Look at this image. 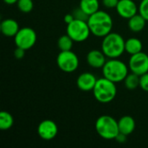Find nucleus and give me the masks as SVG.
<instances>
[{
    "mask_svg": "<svg viewBox=\"0 0 148 148\" xmlns=\"http://www.w3.org/2000/svg\"><path fill=\"white\" fill-rule=\"evenodd\" d=\"M147 22V21L140 13H137L136 15H134V16L128 19L127 25L131 31L134 33H138L144 29V28L146 27Z\"/></svg>",
    "mask_w": 148,
    "mask_h": 148,
    "instance_id": "nucleus-16",
    "label": "nucleus"
},
{
    "mask_svg": "<svg viewBox=\"0 0 148 148\" xmlns=\"http://www.w3.org/2000/svg\"><path fill=\"white\" fill-rule=\"evenodd\" d=\"M143 45L140 39L135 37H130L126 40L125 42V51L129 55H135L142 51Z\"/></svg>",
    "mask_w": 148,
    "mask_h": 148,
    "instance_id": "nucleus-17",
    "label": "nucleus"
},
{
    "mask_svg": "<svg viewBox=\"0 0 148 148\" xmlns=\"http://www.w3.org/2000/svg\"><path fill=\"white\" fill-rule=\"evenodd\" d=\"M18 23L11 18H7L2 21L0 24V30L2 34L8 37H14L19 30Z\"/></svg>",
    "mask_w": 148,
    "mask_h": 148,
    "instance_id": "nucleus-14",
    "label": "nucleus"
},
{
    "mask_svg": "<svg viewBox=\"0 0 148 148\" xmlns=\"http://www.w3.org/2000/svg\"><path fill=\"white\" fill-rule=\"evenodd\" d=\"M139 13L148 21V0H141L139 5Z\"/></svg>",
    "mask_w": 148,
    "mask_h": 148,
    "instance_id": "nucleus-23",
    "label": "nucleus"
},
{
    "mask_svg": "<svg viewBox=\"0 0 148 148\" xmlns=\"http://www.w3.org/2000/svg\"><path fill=\"white\" fill-rule=\"evenodd\" d=\"M36 33L32 28L23 27L19 29L18 32L14 36V42L16 47L28 50L36 44Z\"/></svg>",
    "mask_w": 148,
    "mask_h": 148,
    "instance_id": "nucleus-8",
    "label": "nucleus"
},
{
    "mask_svg": "<svg viewBox=\"0 0 148 148\" xmlns=\"http://www.w3.org/2000/svg\"><path fill=\"white\" fill-rule=\"evenodd\" d=\"M38 136L44 140H51L58 134V127L52 120H44L37 127Z\"/></svg>",
    "mask_w": 148,
    "mask_h": 148,
    "instance_id": "nucleus-10",
    "label": "nucleus"
},
{
    "mask_svg": "<svg viewBox=\"0 0 148 148\" xmlns=\"http://www.w3.org/2000/svg\"><path fill=\"white\" fill-rule=\"evenodd\" d=\"M103 76L114 83L124 82L129 74V68L124 62L118 58H111L107 60L102 67Z\"/></svg>",
    "mask_w": 148,
    "mask_h": 148,
    "instance_id": "nucleus-3",
    "label": "nucleus"
},
{
    "mask_svg": "<svg viewBox=\"0 0 148 148\" xmlns=\"http://www.w3.org/2000/svg\"><path fill=\"white\" fill-rule=\"evenodd\" d=\"M115 9L121 17L127 20L139 12V7L134 0H119Z\"/></svg>",
    "mask_w": 148,
    "mask_h": 148,
    "instance_id": "nucleus-11",
    "label": "nucleus"
},
{
    "mask_svg": "<svg viewBox=\"0 0 148 148\" xmlns=\"http://www.w3.org/2000/svg\"><path fill=\"white\" fill-rule=\"evenodd\" d=\"M72 14H73L75 19L83 20V21H87V22H88V17H89V16L87 13H85L80 7H78L77 9H75L74 11L72 12Z\"/></svg>",
    "mask_w": 148,
    "mask_h": 148,
    "instance_id": "nucleus-24",
    "label": "nucleus"
},
{
    "mask_svg": "<svg viewBox=\"0 0 148 148\" xmlns=\"http://www.w3.org/2000/svg\"><path fill=\"white\" fill-rule=\"evenodd\" d=\"M79 7L88 16L95 13L100 9L99 0H81Z\"/></svg>",
    "mask_w": 148,
    "mask_h": 148,
    "instance_id": "nucleus-18",
    "label": "nucleus"
},
{
    "mask_svg": "<svg viewBox=\"0 0 148 148\" xmlns=\"http://www.w3.org/2000/svg\"><path fill=\"white\" fill-rule=\"evenodd\" d=\"M91 34L97 37H104L113 29V18L111 16L104 11L99 10L95 13L89 16L88 20Z\"/></svg>",
    "mask_w": 148,
    "mask_h": 148,
    "instance_id": "nucleus-1",
    "label": "nucleus"
},
{
    "mask_svg": "<svg viewBox=\"0 0 148 148\" xmlns=\"http://www.w3.org/2000/svg\"><path fill=\"white\" fill-rule=\"evenodd\" d=\"M129 70L138 75L148 73V55L141 51L135 55H132L128 61Z\"/></svg>",
    "mask_w": 148,
    "mask_h": 148,
    "instance_id": "nucleus-9",
    "label": "nucleus"
},
{
    "mask_svg": "<svg viewBox=\"0 0 148 148\" xmlns=\"http://www.w3.org/2000/svg\"><path fill=\"white\" fill-rule=\"evenodd\" d=\"M73 44H74V40L68 34L61 36L57 41V46L61 51L71 50L73 48Z\"/></svg>",
    "mask_w": 148,
    "mask_h": 148,
    "instance_id": "nucleus-20",
    "label": "nucleus"
},
{
    "mask_svg": "<svg viewBox=\"0 0 148 148\" xmlns=\"http://www.w3.org/2000/svg\"><path fill=\"white\" fill-rule=\"evenodd\" d=\"M118 3H119V0H102V4L108 9L116 8Z\"/></svg>",
    "mask_w": 148,
    "mask_h": 148,
    "instance_id": "nucleus-26",
    "label": "nucleus"
},
{
    "mask_svg": "<svg viewBox=\"0 0 148 148\" xmlns=\"http://www.w3.org/2000/svg\"><path fill=\"white\" fill-rule=\"evenodd\" d=\"M66 34H68L74 42H82L89 37L91 31L87 21L75 19L73 22L67 24Z\"/></svg>",
    "mask_w": 148,
    "mask_h": 148,
    "instance_id": "nucleus-6",
    "label": "nucleus"
},
{
    "mask_svg": "<svg viewBox=\"0 0 148 148\" xmlns=\"http://www.w3.org/2000/svg\"><path fill=\"white\" fill-rule=\"evenodd\" d=\"M95 130L104 140H115L120 134L118 121L110 115H101L95 121Z\"/></svg>",
    "mask_w": 148,
    "mask_h": 148,
    "instance_id": "nucleus-5",
    "label": "nucleus"
},
{
    "mask_svg": "<svg viewBox=\"0 0 148 148\" xmlns=\"http://www.w3.org/2000/svg\"><path fill=\"white\" fill-rule=\"evenodd\" d=\"M125 39L116 32H110L101 42V50L105 56L111 58H119L125 52Z\"/></svg>",
    "mask_w": 148,
    "mask_h": 148,
    "instance_id": "nucleus-2",
    "label": "nucleus"
},
{
    "mask_svg": "<svg viewBox=\"0 0 148 148\" xmlns=\"http://www.w3.org/2000/svg\"><path fill=\"white\" fill-rule=\"evenodd\" d=\"M127 135H125V134L120 133V134L116 136L115 140H116L117 142H119V143H125V142L127 141Z\"/></svg>",
    "mask_w": 148,
    "mask_h": 148,
    "instance_id": "nucleus-28",
    "label": "nucleus"
},
{
    "mask_svg": "<svg viewBox=\"0 0 148 148\" xmlns=\"http://www.w3.org/2000/svg\"><path fill=\"white\" fill-rule=\"evenodd\" d=\"M14 124V118L7 111H2L0 113V129L3 131L9 130Z\"/></svg>",
    "mask_w": 148,
    "mask_h": 148,
    "instance_id": "nucleus-19",
    "label": "nucleus"
},
{
    "mask_svg": "<svg viewBox=\"0 0 148 148\" xmlns=\"http://www.w3.org/2000/svg\"><path fill=\"white\" fill-rule=\"evenodd\" d=\"M18 10L23 13H29L34 8L32 0H18L16 3Z\"/></svg>",
    "mask_w": 148,
    "mask_h": 148,
    "instance_id": "nucleus-22",
    "label": "nucleus"
},
{
    "mask_svg": "<svg viewBox=\"0 0 148 148\" xmlns=\"http://www.w3.org/2000/svg\"><path fill=\"white\" fill-rule=\"evenodd\" d=\"M17 1H18V0H3V2H4L6 4H8V5L15 4V3H17Z\"/></svg>",
    "mask_w": 148,
    "mask_h": 148,
    "instance_id": "nucleus-30",
    "label": "nucleus"
},
{
    "mask_svg": "<svg viewBox=\"0 0 148 148\" xmlns=\"http://www.w3.org/2000/svg\"><path fill=\"white\" fill-rule=\"evenodd\" d=\"M118 126H119L120 133L128 136L134 133L136 124H135L134 119L132 116L125 115V116H122L118 121Z\"/></svg>",
    "mask_w": 148,
    "mask_h": 148,
    "instance_id": "nucleus-15",
    "label": "nucleus"
},
{
    "mask_svg": "<svg viewBox=\"0 0 148 148\" xmlns=\"http://www.w3.org/2000/svg\"><path fill=\"white\" fill-rule=\"evenodd\" d=\"M97 82V78L90 72H83L82 73L77 80H76V85L78 88L82 91H92L95 88V85Z\"/></svg>",
    "mask_w": 148,
    "mask_h": 148,
    "instance_id": "nucleus-13",
    "label": "nucleus"
},
{
    "mask_svg": "<svg viewBox=\"0 0 148 148\" xmlns=\"http://www.w3.org/2000/svg\"><path fill=\"white\" fill-rule=\"evenodd\" d=\"M140 1H141V0H140Z\"/></svg>",
    "mask_w": 148,
    "mask_h": 148,
    "instance_id": "nucleus-31",
    "label": "nucleus"
},
{
    "mask_svg": "<svg viewBox=\"0 0 148 148\" xmlns=\"http://www.w3.org/2000/svg\"><path fill=\"white\" fill-rule=\"evenodd\" d=\"M63 20H64V22H65L67 24H69V23H70L71 22H73V21L75 20V17H74V16H73L72 13H69V14H66V15H65Z\"/></svg>",
    "mask_w": 148,
    "mask_h": 148,
    "instance_id": "nucleus-29",
    "label": "nucleus"
},
{
    "mask_svg": "<svg viewBox=\"0 0 148 148\" xmlns=\"http://www.w3.org/2000/svg\"><path fill=\"white\" fill-rule=\"evenodd\" d=\"M107 56L102 52V50L99 49H92L87 54V63L94 69H102L104 64L107 62Z\"/></svg>",
    "mask_w": 148,
    "mask_h": 148,
    "instance_id": "nucleus-12",
    "label": "nucleus"
},
{
    "mask_svg": "<svg viewBox=\"0 0 148 148\" xmlns=\"http://www.w3.org/2000/svg\"><path fill=\"white\" fill-rule=\"evenodd\" d=\"M125 87L129 90L136 89L140 87V75L131 72L127 75V77L124 80Z\"/></svg>",
    "mask_w": 148,
    "mask_h": 148,
    "instance_id": "nucleus-21",
    "label": "nucleus"
},
{
    "mask_svg": "<svg viewBox=\"0 0 148 148\" xmlns=\"http://www.w3.org/2000/svg\"><path fill=\"white\" fill-rule=\"evenodd\" d=\"M140 88L148 92V73H146L140 76Z\"/></svg>",
    "mask_w": 148,
    "mask_h": 148,
    "instance_id": "nucleus-25",
    "label": "nucleus"
},
{
    "mask_svg": "<svg viewBox=\"0 0 148 148\" xmlns=\"http://www.w3.org/2000/svg\"><path fill=\"white\" fill-rule=\"evenodd\" d=\"M25 49H22V48H19V47H16V49L14 50V56L17 59V60H21L25 56Z\"/></svg>",
    "mask_w": 148,
    "mask_h": 148,
    "instance_id": "nucleus-27",
    "label": "nucleus"
},
{
    "mask_svg": "<svg viewBox=\"0 0 148 148\" xmlns=\"http://www.w3.org/2000/svg\"><path fill=\"white\" fill-rule=\"evenodd\" d=\"M58 68L65 73H73L79 67V58L72 50L61 51L56 57Z\"/></svg>",
    "mask_w": 148,
    "mask_h": 148,
    "instance_id": "nucleus-7",
    "label": "nucleus"
},
{
    "mask_svg": "<svg viewBox=\"0 0 148 148\" xmlns=\"http://www.w3.org/2000/svg\"><path fill=\"white\" fill-rule=\"evenodd\" d=\"M92 91L95 99L102 104L111 102L117 95V88L115 83L104 76L97 79Z\"/></svg>",
    "mask_w": 148,
    "mask_h": 148,
    "instance_id": "nucleus-4",
    "label": "nucleus"
}]
</instances>
